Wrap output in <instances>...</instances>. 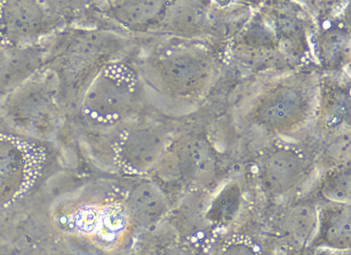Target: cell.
I'll return each instance as SVG.
<instances>
[{"label":"cell","instance_id":"obj_1","mask_svg":"<svg viewBox=\"0 0 351 255\" xmlns=\"http://www.w3.org/2000/svg\"><path fill=\"white\" fill-rule=\"evenodd\" d=\"M314 244L346 250L351 243V210L346 203L332 202L322 208L317 219Z\"/></svg>","mask_w":351,"mask_h":255},{"label":"cell","instance_id":"obj_2","mask_svg":"<svg viewBox=\"0 0 351 255\" xmlns=\"http://www.w3.org/2000/svg\"><path fill=\"white\" fill-rule=\"evenodd\" d=\"M306 168L301 159L289 153L268 158L261 169L265 189L275 195H282L298 187L304 178Z\"/></svg>","mask_w":351,"mask_h":255},{"label":"cell","instance_id":"obj_3","mask_svg":"<svg viewBox=\"0 0 351 255\" xmlns=\"http://www.w3.org/2000/svg\"><path fill=\"white\" fill-rule=\"evenodd\" d=\"M318 213L309 203L300 202L287 209L280 220V228L291 245L304 247L317 227Z\"/></svg>","mask_w":351,"mask_h":255},{"label":"cell","instance_id":"obj_4","mask_svg":"<svg viewBox=\"0 0 351 255\" xmlns=\"http://www.w3.org/2000/svg\"><path fill=\"white\" fill-rule=\"evenodd\" d=\"M130 199L134 215L145 223L157 219L165 209L161 192L152 184H145L135 190Z\"/></svg>","mask_w":351,"mask_h":255},{"label":"cell","instance_id":"obj_5","mask_svg":"<svg viewBox=\"0 0 351 255\" xmlns=\"http://www.w3.org/2000/svg\"><path fill=\"white\" fill-rule=\"evenodd\" d=\"M242 191L237 182L226 184L213 202L210 217L217 224L226 226L236 217L241 206Z\"/></svg>","mask_w":351,"mask_h":255},{"label":"cell","instance_id":"obj_6","mask_svg":"<svg viewBox=\"0 0 351 255\" xmlns=\"http://www.w3.org/2000/svg\"><path fill=\"white\" fill-rule=\"evenodd\" d=\"M350 169L338 168L326 175L323 192L333 202L346 203L350 197Z\"/></svg>","mask_w":351,"mask_h":255},{"label":"cell","instance_id":"obj_7","mask_svg":"<svg viewBox=\"0 0 351 255\" xmlns=\"http://www.w3.org/2000/svg\"><path fill=\"white\" fill-rule=\"evenodd\" d=\"M213 255H260L258 250L250 243L236 241L219 247Z\"/></svg>","mask_w":351,"mask_h":255},{"label":"cell","instance_id":"obj_8","mask_svg":"<svg viewBox=\"0 0 351 255\" xmlns=\"http://www.w3.org/2000/svg\"><path fill=\"white\" fill-rule=\"evenodd\" d=\"M304 255H333L332 254L322 250H313L310 252H306Z\"/></svg>","mask_w":351,"mask_h":255},{"label":"cell","instance_id":"obj_9","mask_svg":"<svg viewBox=\"0 0 351 255\" xmlns=\"http://www.w3.org/2000/svg\"><path fill=\"white\" fill-rule=\"evenodd\" d=\"M167 255H196L194 253L185 250L174 251Z\"/></svg>","mask_w":351,"mask_h":255}]
</instances>
